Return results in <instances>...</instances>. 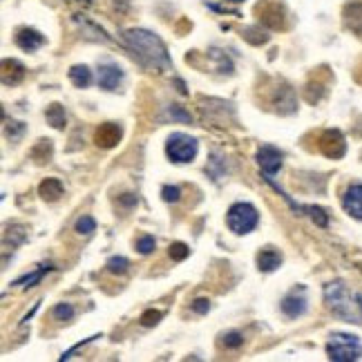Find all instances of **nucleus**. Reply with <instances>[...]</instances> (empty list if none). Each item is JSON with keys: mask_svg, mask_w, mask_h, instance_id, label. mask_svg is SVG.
<instances>
[{"mask_svg": "<svg viewBox=\"0 0 362 362\" xmlns=\"http://www.w3.org/2000/svg\"><path fill=\"white\" fill-rule=\"evenodd\" d=\"M123 38L146 67L159 69V72L161 69H170V57L159 36L146 30H128L123 34Z\"/></svg>", "mask_w": 362, "mask_h": 362, "instance_id": "1", "label": "nucleus"}, {"mask_svg": "<svg viewBox=\"0 0 362 362\" xmlns=\"http://www.w3.org/2000/svg\"><path fill=\"white\" fill-rule=\"evenodd\" d=\"M325 300H327L329 309L338 317H342L344 322L362 325V296L346 288L344 282L327 284L325 286Z\"/></svg>", "mask_w": 362, "mask_h": 362, "instance_id": "2", "label": "nucleus"}, {"mask_svg": "<svg viewBox=\"0 0 362 362\" xmlns=\"http://www.w3.org/2000/svg\"><path fill=\"white\" fill-rule=\"evenodd\" d=\"M327 354L333 362H351L362 358V344L349 333H333L327 344Z\"/></svg>", "mask_w": 362, "mask_h": 362, "instance_id": "3", "label": "nucleus"}, {"mask_svg": "<svg viewBox=\"0 0 362 362\" xmlns=\"http://www.w3.org/2000/svg\"><path fill=\"white\" fill-rule=\"evenodd\" d=\"M226 221H228V228L235 235H246V233L253 230L257 226V221H259L257 208L253 204H246V202L233 204L228 215H226Z\"/></svg>", "mask_w": 362, "mask_h": 362, "instance_id": "4", "label": "nucleus"}, {"mask_svg": "<svg viewBox=\"0 0 362 362\" xmlns=\"http://www.w3.org/2000/svg\"><path fill=\"white\" fill-rule=\"evenodd\" d=\"M197 150H199L197 139L184 132H175L168 136V141H165V152H168L170 161L175 163H190L197 157Z\"/></svg>", "mask_w": 362, "mask_h": 362, "instance_id": "5", "label": "nucleus"}, {"mask_svg": "<svg viewBox=\"0 0 362 362\" xmlns=\"http://www.w3.org/2000/svg\"><path fill=\"white\" fill-rule=\"evenodd\" d=\"M320 152L327 155L329 159H340L346 152V141L340 130H327L320 136Z\"/></svg>", "mask_w": 362, "mask_h": 362, "instance_id": "6", "label": "nucleus"}, {"mask_svg": "<svg viewBox=\"0 0 362 362\" xmlns=\"http://www.w3.org/2000/svg\"><path fill=\"white\" fill-rule=\"evenodd\" d=\"M257 163L262 173L267 177H273L277 170L282 168V152L273 148V146H262L259 152H257Z\"/></svg>", "mask_w": 362, "mask_h": 362, "instance_id": "7", "label": "nucleus"}, {"mask_svg": "<svg viewBox=\"0 0 362 362\" xmlns=\"http://www.w3.org/2000/svg\"><path fill=\"white\" fill-rule=\"evenodd\" d=\"M282 311L284 315L288 317H300L304 311H306V291L300 286V288H293L291 293L282 300Z\"/></svg>", "mask_w": 362, "mask_h": 362, "instance_id": "8", "label": "nucleus"}, {"mask_svg": "<svg viewBox=\"0 0 362 362\" xmlns=\"http://www.w3.org/2000/svg\"><path fill=\"white\" fill-rule=\"evenodd\" d=\"M94 141H96V146L103 148V150L115 148L121 141V128H119L117 123H103L101 128L96 130Z\"/></svg>", "mask_w": 362, "mask_h": 362, "instance_id": "9", "label": "nucleus"}, {"mask_svg": "<svg viewBox=\"0 0 362 362\" xmlns=\"http://www.w3.org/2000/svg\"><path fill=\"white\" fill-rule=\"evenodd\" d=\"M342 206L351 217L362 219V184L349 186V190H346L344 197H342Z\"/></svg>", "mask_w": 362, "mask_h": 362, "instance_id": "10", "label": "nucleus"}, {"mask_svg": "<svg viewBox=\"0 0 362 362\" xmlns=\"http://www.w3.org/2000/svg\"><path fill=\"white\" fill-rule=\"evenodd\" d=\"M121 78H123V72L117 65H103L99 69V86L103 90H117Z\"/></svg>", "mask_w": 362, "mask_h": 362, "instance_id": "11", "label": "nucleus"}, {"mask_svg": "<svg viewBox=\"0 0 362 362\" xmlns=\"http://www.w3.org/2000/svg\"><path fill=\"white\" fill-rule=\"evenodd\" d=\"M282 264V255L275 248H264L257 253V269L264 273H271Z\"/></svg>", "mask_w": 362, "mask_h": 362, "instance_id": "12", "label": "nucleus"}, {"mask_svg": "<svg viewBox=\"0 0 362 362\" xmlns=\"http://www.w3.org/2000/svg\"><path fill=\"white\" fill-rule=\"evenodd\" d=\"M16 43H18V47H23L25 52H34L36 47H40L45 43V38L40 36L36 30H18V34H16Z\"/></svg>", "mask_w": 362, "mask_h": 362, "instance_id": "13", "label": "nucleus"}, {"mask_svg": "<svg viewBox=\"0 0 362 362\" xmlns=\"http://www.w3.org/2000/svg\"><path fill=\"white\" fill-rule=\"evenodd\" d=\"M25 78V67L18 61H3V83L5 86H16Z\"/></svg>", "mask_w": 362, "mask_h": 362, "instance_id": "14", "label": "nucleus"}, {"mask_svg": "<svg viewBox=\"0 0 362 362\" xmlns=\"http://www.w3.org/2000/svg\"><path fill=\"white\" fill-rule=\"evenodd\" d=\"M344 21L351 32L362 34V3H351L344 7Z\"/></svg>", "mask_w": 362, "mask_h": 362, "instance_id": "15", "label": "nucleus"}, {"mask_svg": "<svg viewBox=\"0 0 362 362\" xmlns=\"http://www.w3.org/2000/svg\"><path fill=\"white\" fill-rule=\"evenodd\" d=\"M38 194L45 202H57L63 194V184H61L59 179H45L43 184L38 186Z\"/></svg>", "mask_w": 362, "mask_h": 362, "instance_id": "16", "label": "nucleus"}, {"mask_svg": "<svg viewBox=\"0 0 362 362\" xmlns=\"http://www.w3.org/2000/svg\"><path fill=\"white\" fill-rule=\"evenodd\" d=\"M69 81H72L76 88H88L90 83H92L90 67H86V65H74L72 69H69Z\"/></svg>", "mask_w": 362, "mask_h": 362, "instance_id": "17", "label": "nucleus"}, {"mask_svg": "<svg viewBox=\"0 0 362 362\" xmlns=\"http://www.w3.org/2000/svg\"><path fill=\"white\" fill-rule=\"evenodd\" d=\"M45 119H47V123L52 125V128H57V130H63V128H65V123H67V119H65V110H63V105H59V103H52V105L47 107Z\"/></svg>", "mask_w": 362, "mask_h": 362, "instance_id": "18", "label": "nucleus"}, {"mask_svg": "<svg viewBox=\"0 0 362 362\" xmlns=\"http://www.w3.org/2000/svg\"><path fill=\"white\" fill-rule=\"evenodd\" d=\"M47 271H52V267H49V264H43V267H40L38 271H34L32 275L21 277V280H16L13 284H18V286H23V288H32V286H36L40 280H43V275H45Z\"/></svg>", "mask_w": 362, "mask_h": 362, "instance_id": "19", "label": "nucleus"}, {"mask_svg": "<svg viewBox=\"0 0 362 362\" xmlns=\"http://www.w3.org/2000/svg\"><path fill=\"white\" fill-rule=\"evenodd\" d=\"M32 157H34L38 163L49 161V157H52V144L45 141V139H40V141H38V144L34 146V150H32Z\"/></svg>", "mask_w": 362, "mask_h": 362, "instance_id": "20", "label": "nucleus"}, {"mask_svg": "<svg viewBox=\"0 0 362 362\" xmlns=\"http://www.w3.org/2000/svg\"><path fill=\"white\" fill-rule=\"evenodd\" d=\"M52 315H54V320H59V322H67V320L74 317V306L67 304V302H61V304L54 306Z\"/></svg>", "mask_w": 362, "mask_h": 362, "instance_id": "21", "label": "nucleus"}, {"mask_svg": "<svg viewBox=\"0 0 362 362\" xmlns=\"http://www.w3.org/2000/svg\"><path fill=\"white\" fill-rule=\"evenodd\" d=\"M304 211L311 215V219L315 221V224H317L320 228H327V224H329V217H327V213L322 211V208H315V206H304Z\"/></svg>", "mask_w": 362, "mask_h": 362, "instance_id": "22", "label": "nucleus"}, {"mask_svg": "<svg viewBox=\"0 0 362 362\" xmlns=\"http://www.w3.org/2000/svg\"><path fill=\"white\" fill-rule=\"evenodd\" d=\"M128 267H130V262L125 257H110L107 259V271L115 273V275H123L125 271H128Z\"/></svg>", "mask_w": 362, "mask_h": 362, "instance_id": "23", "label": "nucleus"}, {"mask_svg": "<svg viewBox=\"0 0 362 362\" xmlns=\"http://www.w3.org/2000/svg\"><path fill=\"white\" fill-rule=\"evenodd\" d=\"M94 228H96V221H94L90 215H83V217H78V219H76L74 230H76L78 235H90Z\"/></svg>", "mask_w": 362, "mask_h": 362, "instance_id": "24", "label": "nucleus"}, {"mask_svg": "<svg viewBox=\"0 0 362 362\" xmlns=\"http://www.w3.org/2000/svg\"><path fill=\"white\" fill-rule=\"evenodd\" d=\"M188 255H190V248H188L184 242H175V244H170V257H173L175 262L186 259Z\"/></svg>", "mask_w": 362, "mask_h": 362, "instance_id": "25", "label": "nucleus"}, {"mask_svg": "<svg viewBox=\"0 0 362 362\" xmlns=\"http://www.w3.org/2000/svg\"><path fill=\"white\" fill-rule=\"evenodd\" d=\"M221 344H224L226 349H238V346L244 344V336H242V333H238V331H230V333H226V336H224Z\"/></svg>", "mask_w": 362, "mask_h": 362, "instance_id": "26", "label": "nucleus"}, {"mask_svg": "<svg viewBox=\"0 0 362 362\" xmlns=\"http://www.w3.org/2000/svg\"><path fill=\"white\" fill-rule=\"evenodd\" d=\"M155 246H157V242H155V238H150V235H144V238H139V242H136V250L141 255H150L152 250H155Z\"/></svg>", "mask_w": 362, "mask_h": 362, "instance_id": "27", "label": "nucleus"}, {"mask_svg": "<svg viewBox=\"0 0 362 362\" xmlns=\"http://www.w3.org/2000/svg\"><path fill=\"white\" fill-rule=\"evenodd\" d=\"M161 315H163L161 311L150 309V311H146V313L141 315V325H144V327H155V325H159Z\"/></svg>", "mask_w": 362, "mask_h": 362, "instance_id": "28", "label": "nucleus"}, {"mask_svg": "<svg viewBox=\"0 0 362 362\" xmlns=\"http://www.w3.org/2000/svg\"><path fill=\"white\" fill-rule=\"evenodd\" d=\"M161 194H163V202H179L181 199V190L177 188V186H163V190H161Z\"/></svg>", "mask_w": 362, "mask_h": 362, "instance_id": "29", "label": "nucleus"}, {"mask_svg": "<svg viewBox=\"0 0 362 362\" xmlns=\"http://www.w3.org/2000/svg\"><path fill=\"white\" fill-rule=\"evenodd\" d=\"M208 309H211V302H208L206 298H197L192 302V311L194 313H208Z\"/></svg>", "mask_w": 362, "mask_h": 362, "instance_id": "30", "label": "nucleus"}, {"mask_svg": "<svg viewBox=\"0 0 362 362\" xmlns=\"http://www.w3.org/2000/svg\"><path fill=\"white\" fill-rule=\"evenodd\" d=\"M170 115H173V119H177V121H181V123H190V115H186L184 110L177 107V105L170 107Z\"/></svg>", "mask_w": 362, "mask_h": 362, "instance_id": "31", "label": "nucleus"}, {"mask_svg": "<svg viewBox=\"0 0 362 362\" xmlns=\"http://www.w3.org/2000/svg\"><path fill=\"white\" fill-rule=\"evenodd\" d=\"M83 3H90V0H83Z\"/></svg>", "mask_w": 362, "mask_h": 362, "instance_id": "32", "label": "nucleus"}]
</instances>
